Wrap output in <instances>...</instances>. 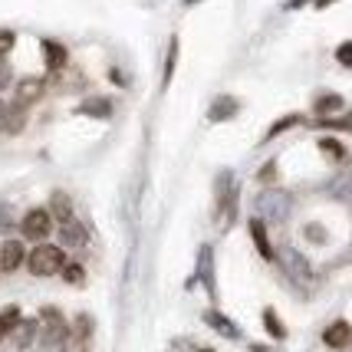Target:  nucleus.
I'll return each instance as SVG.
<instances>
[{"label": "nucleus", "mask_w": 352, "mask_h": 352, "mask_svg": "<svg viewBox=\"0 0 352 352\" xmlns=\"http://www.w3.org/2000/svg\"><path fill=\"white\" fill-rule=\"evenodd\" d=\"M303 3H307V0H290V10L293 7H303Z\"/></svg>", "instance_id": "obj_37"}, {"label": "nucleus", "mask_w": 352, "mask_h": 352, "mask_svg": "<svg viewBox=\"0 0 352 352\" xmlns=\"http://www.w3.org/2000/svg\"><path fill=\"white\" fill-rule=\"evenodd\" d=\"M204 322H208V326L214 329L217 336H224V339H241V326H237L234 320H228V316H224L221 309H208V313H204Z\"/></svg>", "instance_id": "obj_8"}, {"label": "nucleus", "mask_w": 352, "mask_h": 352, "mask_svg": "<svg viewBox=\"0 0 352 352\" xmlns=\"http://www.w3.org/2000/svg\"><path fill=\"white\" fill-rule=\"evenodd\" d=\"M23 261H27V250H23L20 241H3V244H0V270H3V274H14Z\"/></svg>", "instance_id": "obj_6"}, {"label": "nucleus", "mask_w": 352, "mask_h": 352, "mask_svg": "<svg viewBox=\"0 0 352 352\" xmlns=\"http://www.w3.org/2000/svg\"><path fill=\"white\" fill-rule=\"evenodd\" d=\"M89 339L92 336H82V333H76V329H69L66 339H63L60 352H89Z\"/></svg>", "instance_id": "obj_21"}, {"label": "nucleus", "mask_w": 352, "mask_h": 352, "mask_svg": "<svg viewBox=\"0 0 352 352\" xmlns=\"http://www.w3.org/2000/svg\"><path fill=\"white\" fill-rule=\"evenodd\" d=\"M322 129H352V116L349 119H322Z\"/></svg>", "instance_id": "obj_32"}, {"label": "nucleus", "mask_w": 352, "mask_h": 352, "mask_svg": "<svg viewBox=\"0 0 352 352\" xmlns=\"http://www.w3.org/2000/svg\"><path fill=\"white\" fill-rule=\"evenodd\" d=\"M237 112H241V102H237L234 96H217L214 102H211V109H208V119H211V122H228Z\"/></svg>", "instance_id": "obj_10"}, {"label": "nucleus", "mask_w": 352, "mask_h": 352, "mask_svg": "<svg viewBox=\"0 0 352 352\" xmlns=\"http://www.w3.org/2000/svg\"><path fill=\"white\" fill-rule=\"evenodd\" d=\"M50 214L56 217L60 224H66V221H73V198L66 195V191H53L50 195Z\"/></svg>", "instance_id": "obj_14"}, {"label": "nucleus", "mask_w": 352, "mask_h": 352, "mask_svg": "<svg viewBox=\"0 0 352 352\" xmlns=\"http://www.w3.org/2000/svg\"><path fill=\"white\" fill-rule=\"evenodd\" d=\"M43 89H46V79H40V76L20 79V82H16V102H20V106H33V102L43 96Z\"/></svg>", "instance_id": "obj_9"}, {"label": "nucleus", "mask_w": 352, "mask_h": 352, "mask_svg": "<svg viewBox=\"0 0 352 352\" xmlns=\"http://www.w3.org/2000/svg\"><path fill=\"white\" fill-rule=\"evenodd\" d=\"M184 3H198V0H184Z\"/></svg>", "instance_id": "obj_39"}, {"label": "nucleus", "mask_w": 352, "mask_h": 352, "mask_svg": "<svg viewBox=\"0 0 352 352\" xmlns=\"http://www.w3.org/2000/svg\"><path fill=\"white\" fill-rule=\"evenodd\" d=\"M250 241H254V247H257V254H261L263 261H274V247H270L267 224H263L261 217H254V221H250Z\"/></svg>", "instance_id": "obj_13"}, {"label": "nucleus", "mask_w": 352, "mask_h": 352, "mask_svg": "<svg viewBox=\"0 0 352 352\" xmlns=\"http://www.w3.org/2000/svg\"><path fill=\"white\" fill-rule=\"evenodd\" d=\"M33 342H40V320H20V326L14 329V346L30 349Z\"/></svg>", "instance_id": "obj_11"}, {"label": "nucleus", "mask_w": 352, "mask_h": 352, "mask_svg": "<svg viewBox=\"0 0 352 352\" xmlns=\"http://www.w3.org/2000/svg\"><path fill=\"white\" fill-rule=\"evenodd\" d=\"M20 230H23V237H27V241L43 244V237H50V230H53V214H50L46 208H33V211L23 214Z\"/></svg>", "instance_id": "obj_5"}, {"label": "nucleus", "mask_w": 352, "mask_h": 352, "mask_svg": "<svg viewBox=\"0 0 352 352\" xmlns=\"http://www.w3.org/2000/svg\"><path fill=\"white\" fill-rule=\"evenodd\" d=\"M250 352H270V349H263V346H250Z\"/></svg>", "instance_id": "obj_38"}, {"label": "nucleus", "mask_w": 352, "mask_h": 352, "mask_svg": "<svg viewBox=\"0 0 352 352\" xmlns=\"http://www.w3.org/2000/svg\"><path fill=\"white\" fill-rule=\"evenodd\" d=\"M63 267H66V254H63V247L56 244H36L27 254V270L33 276H53V274H63Z\"/></svg>", "instance_id": "obj_2"}, {"label": "nucleus", "mask_w": 352, "mask_h": 352, "mask_svg": "<svg viewBox=\"0 0 352 352\" xmlns=\"http://www.w3.org/2000/svg\"><path fill=\"white\" fill-rule=\"evenodd\" d=\"M63 280H66V283H73V287H79V283L86 280V270H82L79 263H69V261H66V267H63Z\"/></svg>", "instance_id": "obj_26"}, {"label": "nucleus", "mask_w": 352, "mask_h": 352, "mask_svg": "<svg viewBox=\"0 0 352 352\" xmlns=\"http://www.w3.org/2000/svg\"><path fill=\"white\" fill-rule=\"evenodd\" d=\"M329 3H336V0H316V10H326Z\"/></svg>", "instance_id": "obj_36"}, {"label": "nucleus", "mask_w": 352, "mask_h": 352, "mask_svg": "<svg viewBox=\"0 0 352 352\" xmlns=\"http://www.w3.org/2000/svg\"><path fill=\"white\" fill-rule=\"evenodd\" d=\"M69 333V326L63 320V313L56 307H43L40 309V346L43 349H53V346H63V339Z\"/></svg>", "instance_id": "obj_3"}, {"label": "nucleus", "mask_w": 352, "mask_h": 352, "mask_svg": "<svg viewBox=\"0 0 352 352\" xmlns=\"http://www.w3.org/2000/svg\"><path fill=\"white\" fill-rule=\"evenodd\" d=\"M349 191H352V175H346V178H339V182H336L333 195H336V198H346Z\"/></svg>", "instance_id": "obj_30"}, {"label": "nucleus", "mask_w": 352, "mask_h": 352, "mask_svg": "<svg viewBox=\"0 0 352 352\" xmlns=\"http://www.w3.org/2000/svg\"><path fill=\"white\" fill-rule=\"evenodd\" d=\"M43 60H46V69H63L66 66V46L63 43H53V40H43Z\"/></svg>", "instance_id": "obj_17"}, {"label": "nucleus", "mask_w": 352, "mask_h": 352, "mask_svg": "<svg viewBox=\"0 0 352 352\" xmlns=\"http://www.w3.org/2000/svg\"><path fill=\"white\" fill-rule=\"evenodd\" d=\"M76 112L79 116H92V119H109L112 116V102L109 99H86Z\"/></svg>", "instance_id": "obj_19"}, {"label": "nucleus", "mask_w": 352, "mask_h": 352, "mask_svg": "<svg viewBox=\"0 0 352 352\" xmlns=\"http://www.w3.org/2000/svg\"><path fill=\"white\" fill-rule=\"evenodd\" d=\"M10 221H14V217H10V211H7V208H0V230L10 228Z\"/></svg>", "instance_id": "obj_34"}, {"label": "nucleus", "mask_w": 352, "mask_h": 352, "mask_svg": "<svg viewBox=\"0 0 352 352\" xmlns=\"http://www.w3.org/2000/svg\"><path fill=\"white\" fill-rule=\"evenodd\" d=\"M263 326H267V333L274 339H287V326L280 322V316H276V309H263Z\"/></svg>", "instance_id": "obj_22"}, {"label": "nucleus", "mask_w": 352, "mask_h": 352, "mask_svg": "<svg viewBox=\"0 0 352 352\" xmlns=\"http://www.w3.org/2000/svg\"><path fill=\"white\" fill-rule=\"evenodd\" d=\"M198 280L208 287V293H214V250L208 244L198 250Z\"/></svg>", "instance_id": "obj_12"}, {"label": "nucleus", "mask_w": 352, "mask_h": 352, "mask_svg": "<svg viewBox=\"0 0 352 352\" xmlns=\"http://www.w3.org/2000/svg\"><path fill=\"white\" fill-rule=\"evenodd\" d=\"M254 208H257V217L263 224H283L293 211V195L283 188H263L254 198Z\"/></svg>", "instance_id": "obj_1"}, {"label": "nucleus", "mask_w": 352, "mask_h": 352, "mask_svg": "<svg viewBox=\"0 0 352 352\" xmlns=\"http://www.w3.org/2000/svg\"><path fill=\"white\" fill-rule=\"evenodd\" d=\"M303 234H307V241H313V244H326V241H329L322 224H307V228H303Z\"/></svg>", "instance_id": "obj_27"}, {"label": "nucleus", "mask_w": 352, "mask_h": 352, "mask_svg": "<svg viewBox=\"0 0 352 352\" xmlns=\"http://www.w3.org/2000/svg\"><path fill=\"white\" fill-rule=\"evenodd\" d=\"M20 326V307H7L0 309V339L14 336V329Z\"/></svg>", "instance_id": "obj_20"}, {"label": "nucleus", "mask_w": 352, "mask_h": 352, "mask_svg": "<svg viewBox=\"0 0 352 352\" xmlns=\"http://www.w3.org/2000/svg\"><path fill=\"white\" fill-rule=\"evenodd\" d=\"M60 241H63V247H82L86 244V228L73 217V221L60 224Z\"/></svg>", "instance_id": "obj_15"}, {"label": "nucleus", "mask_w": 352, "mask_h": 352, "mask_svg": "<svg viewBox=\"0 0 352 352\" xmlns=\"http://www.w3.org/2000/svg\"><path fill=\"white\" fill-rule=\"evenodd\" d=\"M178 50H182L178 36H171V40H168V53H165V69H162V89H168V86H171L175 66H178Z\"/></svg>", "instance_id": "obj_18"}, {"label": "nucleus", "mask_w": 352, "mask_h": 352, "mask_svg": "<svg viewBox=\"0 0 352 352\" xmlns=\"http://www.w3.org/2000/svg\"><path fill=\"white\" fill-rule=\"evenodd\" d=\"M280 267L296 287H309L313 283V267H309L307 254H300L296 247H283L280 250Z\"/></svg>", "instance_id": "obj_4"}, {"label": "nucleus", "mask_w": 352, "mask_h": 352, "mask_svg": "<svg viewBox=\"0 0 352 352\" xmlns=\"http://www.w3.org/2000/svg\"><path fill=\"white\" fill-rule=\"evenodd\" d=\"M16 43V36L10 30H0V56H3V53H10V46Z\"/></svg>", "instance_id": "obj_31"}, {"label": "nucleus", "mask_w": 352, "mask_h": 352, "mask_svg": "<svg viewBox=\"0 0 352 352\" xmlns=\"http://www.w3.org/2000/svg\"><path fill=\"white\" fill-rule=\"evenodd\" d=\"M23 122H27V106L14 102V106H10V112H7V132H10V135H16V132L23 129Z\"/></svg>", "instance_id": "obj_23"}, {"label": "nucleus", "mask_w": 352, "mask_h": 352, "mask_svg": "<svg viewBox=\"0 0 352 352\" xmlns=\"http://www.w3.org/2000/svg\"><path fill=\"white\" fill-rule=\"evenodd\" d=\"M274 171H276V165L270 162L267 168H261V182H274Z\"/></svg>", "instance_id": "obj_35"}, {"label": "nucleus", "mask_w": 352, "mask_h": 352, "mask_svg": "<svg viewBox=\"0 0 352 352\" xmlns=\"http://www.w3.org/2000/svg\"><path fill=\"white\" fill-rule=\"evenodd\" d=\"M313 109H316V116H336V112L346 109V99L339 92H322V96H316Z\"/></svg>", "instance_id": "obj_16"}, {"label": "nucleus", "mask_w": 352, "mask_h": 352, "mask_svg": "<svg viewBox=\"0 0 352 352\" xmlns=\"http://www.w3.org/2000/svg\"><path fill=\"white\" fill-rule=\"evenodd\" d=\"M336 60L346 66V69H352V40H346V43L336 46Z\"/></svg>", "instance_id": "obj_28"}, {"label": "nucleus", "mask_w": 352, "mask_h": 352, "mask_svg": "<svg viewBox=\"0 0 352 352\" xmlns=\"http://www.w3.org/2000/svg\"><path fill=\"white\" fill-rule=\"evenodd\" d=\"M322 342L329 346V349H346L352 342V326L346 320H336L326 326V333H322Z\"/></svg>", "instance_id": "obj_7"}, {"label": "nucleus", "mask_w": 352, "mask_h": 352, "mask_svg": "<svg viewBox=\"0 0 352 352\" xmlns=\"http://www.w3.org/2000/svg\"><path fill=\"white\" fill-rule=\"evenodd\" d=\"M198 352H214V349H198Z\"/></svg>", "instance_id": "obj_40"}, {"label": "nucleus", "mask_w": 352, "mask_h": 352, "mask_svg": "<svg viewBox=\"0 0 352 352\" xmlns=\"http://www.w3.org/2000/svg\"><path fill=\"white\" fill-rule=\"evenodd\" d=\"M320 152L329 155L333 162H346V148H342V142H336V138H320Z\"/></svg>", "instance_id": "obj_25"}, {"label": "nucleus", "mask_w": 352, "mask_h": 352, "mask_svg": "<svg viewBox=\"0 0 352 352\" xmlns=\"http://www.w3.org/2000/svg\"><path fill=\"white\" fill-rule=\"evenodd\" d=\"M300 122H303V119H300L296 112H293V116H283L280 122H274V125H270V132L263 135V142H270V138H276V135H283L287 129H293V125H300Z\"/></svg>", "instance_id": "obj_24"}, {"label": "nucleus", "mask_w": 352, "mask_h": 352, "mask_svg": "<svg viewBox=\"0 0 352 352\" xmlns=\"http://www.w3.org/2000/svg\"><path fill=\"white\" fill-rule=\"evenodd\" d=\"M7 112H10V106L0 99V132H7Z\"/></svg>", "instance_id": "obj_33"}, {"label": "nucleus", "mask_w": 352, "mask_h": 352, "mask_svg": "<svg viewBox=\"0 0 352 352\" xmlns=\"http://www.w3.org/2000/svg\"><path fill=\"white\" fill-rule=\"evenodd\" d=\"M10 79H14V69H10L7 56H0V89H7V86H10Z\"/></svg>", "instance_id": "obj_29"}]
</instances>
